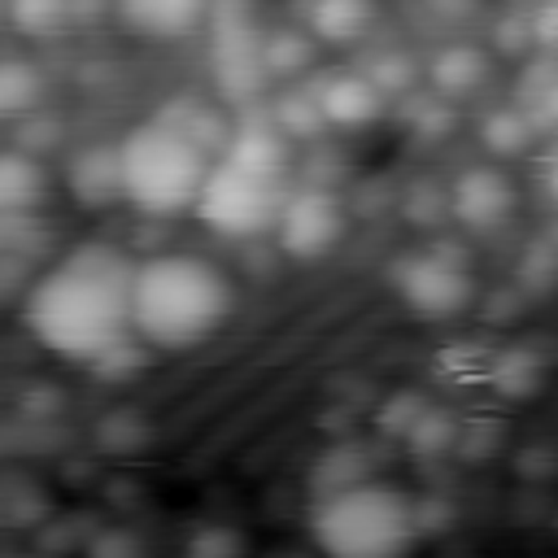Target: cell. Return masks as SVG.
<instances>
[{
    "mask_svg": "<svg viewBox=\"0 0 558 558\" xmlns=\"http://www.w3.org/2000/svg\"><path fill=\"white\" fill-rule=\"evenodd\" d=\"M135 266L126 248L109 240H83L61 253L22 296V327L52 357L83 371H122L144 344L131 323Z\"/></svg>",
    "mask_w": 558,
    "mask_h": 558,
    "instance_id": "6da1fadb",
    "label": "cell"
},
{
    "mask_svg": "<svg viewBox=\"0 0 558 558\" xmlns=\"http://www.w3.org/2000/svg\"><path fill=\"white\" fill-rule=\"evenodd\" d=\"M235 310L231 275L201 253H153L135 266L131 323L153 353H192L214 340Z\"/></svg>",
    "mask_w": 558,
    "mask_h": 558,
    "instance_id": "7a4b0ae2",
    "label": "cell"
},
{
    "mask_svg": "<svg viewBox=\"0 0 558 558\" xmlns=\"http://www.w3.org/2000/svg\"><path fill=\"white\" fill-rule=\"evenodd\" d=\"M292 140L270 122H240L231 144L218 153L205 192L196 201V218L227 240H253L279 227L292 201Z\"/></svg>",
    "mask_w": 558,
    "mask_h": 558,
    "instance_id": "3957f363",
    "label": "cell"
},
{
    "mask_svg": "<svg viewBox=\"0 0 558 558\" xmlns=\"http://www.w3.org/2000/svg\"><path fill=\"white\" fill-rule=\"evenodd\" d=\"M310 541L323 558H410L423 541V510L401 484L349 480L314 501Z\"/></svg>",
    "mask_w": 558,
    "mask_h": 558,
    "instance_id": "277c9868",
    "label": "cell"
},
{
    "mask_svg": "<svg viewBox=\"0 0 558 558\" xmlns=\"http://www.w3.org/2000/svg\"><path fill=\"white\" fill-rule=\"evenodd\" d=\"M214 161H218L214 148H205L196 135H187L161 109L153 118L135 122L118 140L122 196L135 214H148V218L196 214V201L205 192Z\"/></svg>",
    "mask_w": 558,
    "mask_h": 558,
    "instance_id": "5b68a950",
    "label": "cell"
},
{
    "mask_svg": "<svg viewBox=\"0 0 558 558\" xmlns=\"http://www.w3.org/2000/svg\"><path fill=\"white\" fill-rule=\"evenodd\" d=\"M392 288L397 296L418 314V318H453L471 305L475 283L471 270L440 244L414 248L392 266Z\"/></svg>",
    "mask_w": 558,
    "mask_h": 558,
    "instance_id": "8992f818",
    "label": "cell"
},
{
    "mask_svg": "<svg viewBox=\"0 0 558 558\" xmlns=\"http://www.w3.org/2000/svg\"><path fill=\"white\" fill-rule=\"evenodd\" d=\"M344 227H349V209L331 187H296L275 235H279V248L288 257L318 262L340 244Z\"/></svg>",
    "mask_w": 558,
    "mask_h": 558,
    "instance_id": "52a82bcc",
    "label": "cell"
},
{
    "mask_svg": "<svg viewBox=\"0 0 558 558\" xmlns=\"http://www.w3.org/2000/svg\"><path fill=\"white\" fill-rule=\"evenodd\" d=\"M519 187L501 166H466L449 183V218L466 231H497L510 222Z\"/></svg>",
    "mask_w": 558,
    "mask_h": 558,
    "instance_id": "ba28073f",
    "label": "cell"
},
{
    "mask_svg": "<svg viewBox=\"0 0 558 558\" xmlns=\"http://www.w3.org/2000/svg\"><path fill=\"white\" fill-rule=\"evenodd\" d=\"M314 96H318V109H323L327 126H340V131L371 126L384 113V105H388V96L379 92V83L366 70L327 74V78H318Z\"/></svg>",
    "mask_w": 558,
    "mask_h": 558,
    "instance_id": "9c48e42d",
    "label": "cell"
},
{
    "mask_svg": "<svg viewBox=\"0 0 558 558\" xmlns=\"http://www.w3.org/2000/svg\"><path fill=\"white\" fill-rule=\"evenodd\" d=\"M65 187L83 209H105V205H126L122 196V166H118V144H87L70 157L65 166Z\"/></svg>",
    "mask_w": 558,
    "mask_h": 558,
    "instance_id": "30bf717a",
    "label": "cell"
},
{
    "mask_svg": "<svg viewBox=\"0 0 558 558\" xmlns=\"http://www.w3.org/2000/svg\"><path fill=\"white\" fill-rule=\"evenodd\" d=\"M488 74H493V52L480 48V44H471V39H453V44H445V48L427 61V83H432V92H436L440 100H449V105L475 96V92L488 83Z\"/></svg>",
    "mask_w": 558,
    "mask_h": 558,
    "instance_id": "8fae6325",
    "label": "cell"
},
{
    "mask_svg": "<svg viewBox=\"0 0 558 558\" xmlns=\"http://www.w3.org/2000/svg\"><path fill=\"white\" fill-rule=\"evenodd\" d=\"M118 13L144 39H183L214 17V0H118Z\"/></svg>",
    "mask_w": 558,
    "mask_h": 558,
    "instance_id": "7c38bea8",
    "label": "cell"
},
{
    "mask_svg": "<svg viewBox=\"0 0 558 558\" xmlns=\"http://www.w3.org/2000/svg\"><path fill=\"white\" fill-rule=\"evenodd\" d=\"M379 17L375 0H310L305 4V31L327 44V48H344L357 44Z\"/></svg>",
    "mask_w": 558,
    "mask_h": 558,
    "instance_id": "4fadbf2b",
    "label": "cell"
},
{
    "mask_svg": "<svg viewBox=\"0 0 558 558\" xmlns=\"http://www.w3.org/2000/svg\"><path fill=\"white\" fill-rule=\"evenodd\" d=\"M44 187H48V174H44V166H39L31 153L13 148V153L0 157V209H4L9 218L31 214V209L39 205Z\"/></svg>",
    "mask_w": 558,
    "mask_h": 558,
    "instance_id": "5bb4252c",
    "label": "cell"
},
{
    "mask_svg": "<svg viewBox=\"0 0 558 558\" xmlns=\"http://www.w3.org/2000/svg\"><path fill=\"white\" fill-rule=\"evenodd\" d=\"M314 52H318V39L305 26H283L262 35V65L270 78H296L301 70L314 65Z\"/></svg>",
    "mask_w": 558,
    "mask_h": 558,
    "instance_id": "9a60e30c",
    "label": "cell"
},
{
    "mask_svg": "<svg viewBox=\"0 0 558 558\" xmlns=\"http://www.w3.org/2000/svg\"><path fill=\"white\" fill-rule=\"evenodd\" d=\"M532 118H527V109L519 105H501V109H493L484 122H480V144L493 153V157H514V153H523L527 148V140H532Z\"/></svg>",
    "mask_w": 558,
    "mask_h": 558,
    "instance_id": "2e32d148",
    "label": "cell"
},
{
    "mask_svg": "<svg viewBox=\"0 0 558 558\" xmlns=\"http://www.w3.org/2000/svg\"><path fill=\"white\" fill-rule=\"evenodd\" d=\"M270 122H275L288 140H314V135L327 126L314 87H310V92H288V96H279L275 109H270Z\"/></svg>",
    "mask_w": 558,
    "mask_h": 558,
    "instance_id": "e0dca14e",
    "label": "cell"
},
{
    "mask_svg": "<svg viewBox=\"0 0 558 558\" xmlns=\"http://www.w3.org/2000/svg\"><path fill=\"white\" fill-rule=\"evenodd\" d=\"M9 17L22 35H52L74 22V0H9Z\"/></svg>",
    "mask_w": 558,
    "mask_h": 558,
    "instance_id": "ac0fdd59",
    "label": "cell"
},
{
    "mask_svg": "<svg viewBox=\"0 0 558 558\" xmlns=\"http://www.w3.org/2000/svg\"><path fill=\"white\" fill-rule=\"evenodd\" d=\"M39 65H31V61H22V57H9L4 61V70H0V109L4 113H26V109H35V100H39Z\"/></svg>",
    "mask_w": 558,
    "mask_h": 558,
    "instance_id": "d6986e66",
    "label": "cell"
},
{
    "mask_svg": "<svg viewBox=\"0 0 558 558\" xmlns=\"http://www.w3.org/2000/svg\"><path fill=\"white\" fill-rule=\"evenodd\" d=\"M366 74L379 83L384 96H405V92L418 83V61H414L410 52L392 48V52H379V57L366 65Z\"/></svg>",
    "mask_w": 558,
    "mask_h": 558,
    "instance_id": "ffe728a7",
    "label": "cell"
},
{
    "mask_svg": "<svg viewBox=\"0 0 558 558\" xmlns=\"http://www.w3.org/2000/svg\"><path fill=\"white\" fill-rule=\"evenodd\" d=\"M532 39H536V35H532V22H527V17H501L493 48H497V52H514V48H527Z\"/></svg>",
    "mask_w": 558,
    "mask_h": 558,
    "instance_id": "44dd1931",
    "label": "cell"
},
{
    "mask_svg": "<svg viewBox=\"0 0 558 558\" xmlns=\"http://www.w3.org/2000/svg\"><path fill=\"white\" fill-rule=\"evenodd\" d=\"M427 4H432V13L445 17V22H466V17H475V13L484 9V0H427Z\"/></svg>",
    "mask_w": 558,
    "mask_h": 558,
    "instance_id": "7402d4cb",
    "label": "cell"
},
{
    "mask_svg": "<svg viewBox=\"0 0 558 558\" xmlns=\"http://www.w3.org/2000/svg\"><path fill=\"white\" fill-rule=\"evenodd\" d=\"M549 192H554V201H558V157H554V166H549Z\"/></svg>",
    "mask_w": 558,
    "mask_h": 558,
    "instance_id": "603a6c76",
    "label": "cell"
}]
</instances>
